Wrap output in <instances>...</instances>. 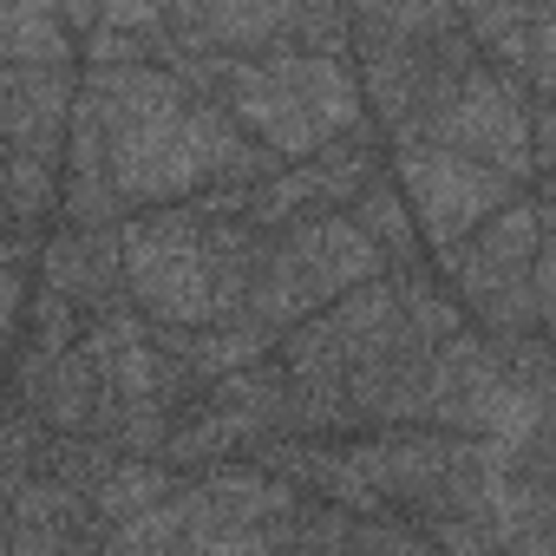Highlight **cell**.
<instances>
[{
  "label": "cell",
  "mask_w": 556,
  "mask_h": 556,
  "mask_svg": "<svg viewBox=\"0 0 556 556\" xmlns=\"http://www.w3.org/2000/svg\"><path fill=\"white\" fill-rule=\"evenodd\" d=\"M86 92L105 138V177L118 210H170L210 190L262 184L275 157L249 144V131L177 73L131 60V66H86Z\"/></svg>",
  "instance_id": "obj_1"
},
{
  "label": "cell",
  "mask_w": 556,
  "mask_h": 556,
  "mask_svg": "<svg viewBox=\"0 0 556 556\" xmlns=\"http://www.w3.org/2000/svg\"><path fill=\"white\" fill-rule=\"evenodd\" d=\"M164 21V14H157ZM151 66L177 73L184 86L210 92L242 131L249 144H262L275 164H302V157H321L348 138H361L374 118H367V99H361V79L341 53H249V60H229V53H184V47H164L151 34L144 47Z\"/></svg>",
  "instance_id": "obj_2"
},
{
  "label": "cell",
  "mask_w": 556,
  "mask_h": 556,
  "mask_svg": "<svg viewBox=\"0 0 556 556\" xmlns=\"http://www.w3.org/2000/svg\"><path fill=\"white\" fill-rule=\"evenodd\" d=\"M268 236L203 197L170 210H138L118 223V282L151 328H223L249 308Z\"/></svg>",
  "instance_id": "obj_3"
},
{
  "label": "cell",
  "mask_w": 556,
  "mask_h": 556,
  "mask_svg": "<svg viewBox=\"0 0 556 556\" xmlns=\"http://www.w3.org/2000/svg\"><path fill=\"white\" fill-rule=\"evenodd\" d=\"M445 295L478 315L484 341H543L549 328V203L543 190H517L491 223L439 255Z\"/></svg>",
  "instance_id": "obj_4"
},
{
  "label": "cell",
  "mask_w": 556,
  "mask_h": 556,
  "mask_svg": "<svg viewBox=\"0 0 556 556\" xmlns=\"http://www.w3.org/2000/svg\"><path fill=\"white\" fill-rule=\"evenodd\" d=\"M86 354H92V374H99L86 439L118 452V458H164L170 426L197 406V387L184 380V361L157 341V328L131 302L99 308L86 321Z\"/></svg>",
  "instance_id": "obj_5"
},
{
  "label": "cell",
  "mask_w": 556,
  "mask_h": 556,
  "mask_svg": "<svg viewBox=\"0 0 556 556\" xmlns=\"http://www.w3.org/2000/svg\"><path fill=\"white\" fill-rule=\"evenodd\" d=\"M387 255L374 249V236L341 210V216H315V223H295L282 236H268L262 249V268H255V289H249V308L236 321H249L262 341H282L289 328H302L308 315H321L328 302L380 282Z\"/></svg>",
  "instance_id": "obj_6"
},
{
  "label": "cell",
  "mask_w": 556,
  "mask_h": 556,
  "mask_svg": "<svg viewBox=\"0 0 556 556\" xmlns=\"http://www.w3.org/2000/svg\"><path fill=\"white\" fill-rule=\"evenodd\" d=\"M400 144H439V151H458V157L504 170L517 190H536L549 170V105H530L517 92V79L471 60Z\"/></svg>",
  "instance_id": "obj_7"
},
{
  "label": "cell",
  "mask_w": 556,
  "mask_h": 556,
  "mask_svg": "<svg viewBox=\"0 0 556 556\" xmlns=\"http://www.w3.org/2000/svg\"><path fill=\"white\" fill-rule=\"evenodd\" d=\"M0 125H8V223L34 242L47 216H60V164L66 118L79 99V66H8L0 73Z\"/></svg>",
  "instance_id": "obj_8"
},
{
  "label": "cell",
  "mask_w": 556,
  "mask_h": 556,
  "mask_svg": "<svg viewBox=\"0 0 556 556\" xmlns=\"http://www.w3.org/2000/svg\"><path fill=\"white\" fill-rule=\"evenodd\" d=\"M295 439V393H289V374L282 361H255L229 380H216L164 439V465L184 471V465H216V458H236V452H268Z\"/></svg>",
  "instance_id": "obj_9"
},
{
  "label": "cell",
  "mask_w": 556,
  "mask_h": 556,
  "mask_svg": "<svg viewBox=\"0 0 556 556\" xmlns=\"http://www.w3.org/2000/svg\"><path fill=\"white\" fill-rule=\"evenodd\" d=\"M380 164H387V157H380L374 125H367L361 138H348V144H334V151H321V157H302V164H289V170H268L262 184L210 190L203 203L242 216L255 236H282V229H295V223L354 210V197L380 177Z\"/></svg>",
  "instance_id": "obj_10"
},
{
  "label": "cell",
  "mask_w": 556,
  "mask_h": 556,
  "mask_svg": "<svg viewBox=\"0 0 556 556\" xmlns=\"http://www.w3.org/2000/svg\"><path fill=\"white\" fill-rule=\"evenodd\" d=\"M393 190L413 216V229L445 255L452 242H465L478 223H491L517 184L478 157H458V151H439V144H400V170H393Z\"/></svg>",
  "instance_id": "obj_11"
},
{
  "label": "cell",
  "mask_w": 556,
  "mask_h": 556,
  "mask_svg": "<svg viewBox=\"0 0 556 556\" xmlns=\"http://www.w3.org/2000/svg\"><path fill=\"white\" fill-rule=\"evenodd\" d=\"M40 295H60L66 308H79L86 321L99 308H118L125 302V282H118V229H60L40 242Z\"/></svg>",
  "instance_id": "obj_12"
},
{
  "label": "cell",
  "mask_w": 556,
  "mask_h": 556,
  "mask_svg": "<svg viewBox=\"0 0 556 556\" xmlns=\"http://www.w3.org/2000/svg\"><path fill=\"white\" fill-rule=\"evenodd\" d=\"M177 484H184V478H177L164 458H118V452H112L86 504H92L99 530H112V523H125V517H138V510H151V504H164Z\"/></svg>",
  "instance_id": "obj_13"
},
{
  "label": "cell",
  "mask_w": 556,
  "mask_h": 556,
  "mask_svg": "<svg viewBox=\"0 0 556 556\" xmlns=\"http://www.w3.org/2000/svg\"><path fill=\"white\" fill-rule=\"evenodd\" d=\"M348 216L374 236V249L387 255V268H393V275L419 268V229H413V216H406V203H400L393 177H374V184L354 197V210H348Z\"/></svg>",
  "instance_id": "obj_14"
},
{
  "label": "cell",
  "mask_w": 556,
  "mask_h": 556,
  "mask_svg": "<svg viewBox=\"0 0 556 556\" xmlns=\"http://www.w3.org/2000/svg\"><path fill=\"white\" fill-rule=\"evenodd\" d=\"M282 536H289V517L282 523H255V530H223L197 556H282Z\"/></svg>",
  "instance_id": "obj_15"
},
{
  "label": "cell",
  "mask_w": 556,
  "mask_h": 556,
  "mask_svg": "<svg viewBox=\"0 0 556 556\" xmlns=\"http://www.w3.org/2000/svg\"><path fill=\"white\" fill-rule=\"evenodd\" d=\"M0 73H8V66H0ZM0 86H8V79H0ZM0 210H8V125H0Z\"/></svg>",
  "instance_id": "obj_16"
},
{
  "label": "cell",
  "mask_w": 556,
  "mask_h": 556,
  "mask_svg": "<svg viewBox=\"0 0 556 556\" xmlns=\"http://www.w3.org/2000/svg\"><path fill=\"white\" fill-rule=\"evenodd\" d=\"M8 34H14V8H0V66H8Z\"/></svg>",
  "instance_id": "obj_17"
}]
</instances>
